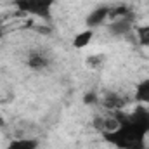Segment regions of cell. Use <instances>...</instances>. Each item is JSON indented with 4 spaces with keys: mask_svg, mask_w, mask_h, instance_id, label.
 I'll list each match as a JSON object with an SVG mask.
<instances>
[{
    "mask_svg": "<svg viewBox=\"0 0 149 149\" xmlns=\"http://www.w3.org/2000/svg\"><path fill=\"white\" fill-rule=\"evenodd\" d=\"M14 3L17 10L26 16L37 17L42 21H50L56 0H16Z\"/></svg>",
    "mask_w": 149,
    "mask_h": 149,
    "instance_id": "obj_1",
    "label": "cell"
},
{
    "mask_svg": "<svg viewBox=\"0 0 149 149\" xmlns=\"http://www.w3.org/2000/svg\"><path fill=\"white\" fill-rule=\"evenodd\" d=\"M108 19H109V5L102 3V5L94 7V9L87 14V17H85V26H87L88 30H95V28L102 26Z\"/></svg>",
    "mask_w": 149,
    "mask_h": 149,
    "instance_id": "obj_2",
    "label": "cell"
},
{
    "mask_svg": "<svg viewBox=\"0 0 149 149\" xmlns=\"http://www.w3.org/2000/svg\"><path fill=\"white\" fill-rule=\"evenodd\" d=\"M108 31L113 37H125V35L134 31V19L128 16V17H120V19L108 21Z\"/></svg>",
    "mask_w": 149,
    "mask_h": 149,
    "instance_id": "obj_3",
    "label": "cell"
},
{
    "mask_svg": "<svg viewBox=\"0 0 149 149\" xmlns=\"http://www.w3.org/2000/svg\"><path fill=\"white\" fill-rule=\"evenodd\" d=\"M134 101L141 106H149V76L141 80L134 88Z\"/></svg>",
    "mask_w": 149,
    "mask_h": 149,
    "instance_id": "obj_4",
    "label": "cell"
},
{
    "mask_svg": "<svg viewBox=\"0 0 149 149\" xmlns=\"http://www.w3.org/2000/svg\"><path fill=\"white\" fill-rule=\"evenodd\" d=\"M40 142L35 137H19V139H12L5 149H38Z\"/></svg>",
    "mask_w": 149,
    "mask_h": 149,
    "instance_id": "obj_5",
    "label": "cell"
},
{
    "mask_svg": "<svg viewBox=\"0 0 149 149\" xmlns=\"http://www.w3.org/2000/svg\"><path fill=\"white\" fill-rule=\"evenodd\" d=\"M94 30H88V28H85L83 31H80V33H76L73 37V47L74 49H85V47H88L90 43H92V40H94Z\"/></svg>",
    "mask_w": 149,
    "mask_h": 149,
    "instance_id": "obj_6",
    "label": "cell"
},
{
    "mask_svg": "<svg viewBox=\"0 0 149 149\" xmlns=\"http://www.w3.org/2000/svg\"><path fill=\"white\" fill-rule=\"evenodd\" d=\"M135 37L141 47H149V24L137 26L135 28Z\"/></svg>",
    "mask_w": 149,
    "mask_h": 149,
    "instance_id": "obj_7",
    "label": "cell"
},
{
    "mask_svg": "<svg viewBox=\"0 0 149 149\" xmlns=\"http://www.w3.org/2000/svg\"><path fill=\"white\" fill-rule=\"evenodd\" d=\"M28 66H30L31 70H43V68L47 66V59H45L42 54L35 52V54L30 56V59H28Z\"/></svg>",
    "mask_w": 149,
    "mask_h": 149,
    "instance_id": "obj_8",
    "label": "cell"
},
{
    "mask_svg": "<svg viewBox=\"0 0 149 149\" xmlns=\"http://www.w3.org/2000/svg\"><path fill=\"white\" fill-rule=\"evenodd\" d=\"M83 101H85V104H95V102H99V97H97L94 92H90V94H87V95H85V99H83Z\"/></svg>",
    "mask_w": 149,
    "mask_h": 149,
    "instance_id": "obj_9",
    "label": "cell"
}]
</instances>
